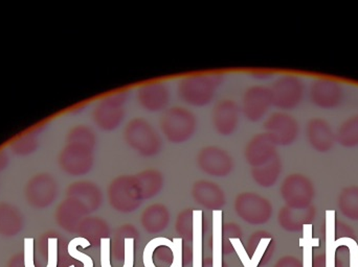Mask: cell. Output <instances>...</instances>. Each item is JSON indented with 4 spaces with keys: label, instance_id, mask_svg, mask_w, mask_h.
Segmentation results:
<instances>
[{
    "label": "cell",
    "instance_id": "9c48e42d",
    "mask_svg": "<svg viewBox=\"0 0 358 267\" xmlns=\"http://www.w3.org/2000/svg\"><path fill=\"white\" fill-rule=\"evenodd\" d=\"M127 100L128 94L120 92L101 100L94 111V123L103 131L117 130L125 119Z\"/></svg>",
    "mask_w": 358,
    "mask_h": 267
},
{
    "label": "cell",
    "instance_id": "d4e9b609",
    "mask_svg": "<svg viewBox=\"0 0 358 267\" xmlns=\"http://www.w3.org/2000/svg\"><path fill=\"white\" fill-rule=\"evenodd\" d=\"M206 220L201 210H194L193 262L192 267H202L203 262V236L206 230Z\"/></svg>",
    "mask_w": 358,
    "mask_h": 267
},
{
    "label": "cell",
    "instance_id": "4dcf8cb0",
    "mask_svg": "<svg viewBox=\"0 0 358 267\" xmlns=\"http://www.w3.org/2000/svg\"><path fill=\"white\" fill-rule=\"evenodd\" d=\"M77 192H80V194L83 197L84 201L87 204V209L94 211L98 210L102 204V192L96 185L92 184V183H82L76 189Z\"/></svg>",
    "mask_w": 358,
    "mask_h": 267
},
{
    "label": "cell",
    "instance_id": "1f68e13d",
    "mask_svg": "<svg viewBox=\"0 0 358 267\" xmlns=\"http://www.w3.org/2000/svg\"><path fill=\"white\" fill-rule=\"evenodd\" d=\"M78 247H82L83 249H86V247H92V243H90L87 239L84 238V237H78V238L73 239V241L69 243L67 252H69V256H71V258L82 262L83 267H94V260L92 259V257L78 251ZM69 267L76 266H71Z\"/></svg>",
    "mask_w": 358,
    "mask_h": 267
},
{
    "label": "cell",
    "instance_id": "2e32d148",
    "mask_svg": "<svg viewBox=\"0 0 358 267\" xmlns=\"http://www.w3.org/2000/svg\"><path fill=\"white\" fill-rule=\"evenodd\" d=\"M194 201L203 209L222 211L227 203L224 191L217 183L208 180L196 181L192 187Z\"/></svg>",
    "mask_w": 358,
    "mask_h": 267
},
{
    "label": "cell",
    "instance_id": "d6a6232c",
    "mask_svg": "<svg viewBox=\"0 0 358 267\" xmlns=\"http://www.w3.org/2000/svg\"><path fill=\"white\" fill-rule=\"evenodd\" d=\"M346 247L349 253V267H358V243L352 238L338 239L336 241V249Z\"/></svg>",
    "mask_w": 358,
    "mask_h": 267
},
{
    "label": "cell",
    "instance_id": "836d02e7",
    "mask_svg": "<svg viewBox=\"0 0 358 267\" xmlns=\"http://www.w3.org/2000/svg\"><path fill=\"white\" fill-rule=\"evenodd\" d=\"M334 233H336V239L352 238L357 241V234L355 230L351 228L346 222H338L336 220V226H334Z\"/></svg>",
    "mask_w": 358,
    "mask_h": 267
},
{
    "label": "cell",
    "instance_id": "ffe728a7",
    "mask_svg": "<svg viewBox=\"0 0 358 267\" xmlns=\"http://www.w3.org/2000/svg\"><path fill=\"white\" fill-rule=\"evenodd\" d=\"M317 209L315 206L296 209L284 206L278 213V222L283 230L290 233L301 232L305 226H310L315 222Z\"/></svg>",
    "mask_w": 358,
    "mask_h": 267
},
{
    "label": "cell",
    "instance_id": "f35d334b",
    "mask_svg": "<svg viewBox=\"0 0 358 267\" xmlns=\"http://www.w3.org/2000/svg\"><path fill=\"white\" fill-rule=\"evenodd\" d=\"M202 267H213L212 258H203V262H202Z\"/></svg>",
    "mask_w": 358,
    "mask_h": 267
},
{
    "label": "cell",
    "instance_id": "4fadbf2b",
    "mask_svg": "<svg viewBox=\"0 0 358 267\" xmlns=\"http://www.w3.org/2000/svg\"><path fill=\"white\" fill-rule=\"evenodd\" d=\"M309 100L317 108L334 110L342 104L344 89L334 79H315L309 88Z\"/></svg>",
    "mask_w": 358,
    "mask_h": 267
},
{
    "label": "cell",
    "instance_id": "8d00e7d4",
    "mask_svg": "<svg viewBox=\"0 0 358 267\" xmlns=\"http://www.w3.org/2000/svg\"><path fill=\"white\" fill-rule=\"evenodd\" d=\"M313 267H327L326 266L325 254L313 256Z\"/></svg>",
    "mask_w": 358,
    "mask_h": 267
},
{
    "label": "cell",
    "instance_id": "cb8c5ba5",
    "mask_svg": "<svg viewBox=\"0 0 358 267\" xmlns=\"http://www.w3.org/2000/svg\"><path fill=\"white\" fill-rule=\"evenodd\" d=\"M282 170H283V164H282L280 155H275L273 160L260 167L252 168V180L258 186L263 188H271L275 186L281 176Z\"/></svg>",
    "mask_w": 358,
    "mask_h": 267
},
{
    "label": "cell",
    "instance_id": "484cf974",
    "mask_svg": "<svg viewBox=\"0 0 358 267\" xmlns=\"http://www.w3.org/2000/svg\"><path fill=\"white\" fill-rule=\"evenodd\" d=\"M213 234L210 247L213 253V267H229L223 261L222 252V211L213 212Z\"/></svg>",
    "mask_w": 358,
    "mask_h": 267
},
{
    "label": "cell",
    "instance_id": "f546056e",
    "mask_svg": "<svg viewBox=\"0 0 358 267\" xmlns=\"http://www.w3.org/2000/svg\"><path fill=\"white\" fill-rule=\"evenodd\" d=\"M303 238L300 239V247H303V267H313V247H320V239L313 237V224L303 229Z\"/></svg>",
    "mask_w": 358,
    "mask_h": 267
},
{
    "label": "cell",
    "instance_id": "30bf717a",
    "mask_svg": "<svg viewBox=\"0 0 358 267\" xmlns=\"http://www.w3.org/2000/svg\"><path fill=\"white\" fill-rule=\"evenodd\" d=\"M198 168L214 178H227L233 171L234 160L229 151L216 145L202 147L196 157Z\"/></svg>",
    "mask_w": 358,
    "mask_h": 267
},
{
    "label": "cell",
    "instance_id": "52a82bcc",
    "mask_svg": "<svg viewBox=\"0 0 358 267\" xmlns=\"http://www.w3.org/2000/svg\"><path fill=\"white\" fill-rule=\"evenodd\" d=\"M280 194L287 207L305 209L313 206L315 185L305 174H292L282 182Z\"/></svg>",
    "mask_w": 358,
    "mask_h": 267
},
{
    "label": "cell",
    "instance_id": "7a4b0ae2",
    "mask_svg": "<svg viewBox=\"0 0 358 267\" xmlns=\"http://www.w3.org/2000/svg\"><path fill=\"white\" fill-rule=\"evenodd\" d=\"M123 137L126 144L142 157H155L163 149L161 135L142 117L132 119L126 125Z\"/></svg>",
    "mask_w": 358,
    "mask_h": 267
},
{
    "label": "cell",
    "instance_id": "3957f363",
    "mask_svg": "<svg viewBox=\"0 0 358 267\" xmlns=\"http://www.w3.org/2000/svg\"><path fill=\"white\" fill-rule=\"evenodd\" d=\"M159 128L168 142L181 144L189 141L197 131V117L185 107H171L162 115Z\"/></svg>",
    "mask_w": 358,
    "mask_h": 267
},
{
    "label": "cell",
    "instance_id": "7402d4cb",
    "mask_svg": "<svg viewBox=\"0 0 358 267\" xmlns=\"http://www.w3.org/2000/svg\"><path fill=\"white\" fill-rule=\"evenodd\" d=\"M241 228L236 222H225L222 224V252L223 255H231L236 253L241 264L250 258L245 247L242 243Z\"/></svg>",
    "mask_w": 358,
    "mask_h": 267
},
{
    "label": "cell",
    "instance_id": "ac0fdd59",
    "mask_svg": "<svg viewBox=\"0 0 358 267\" xmlns=\"http://www.w3.org/2000/svg\"><path fill=\"white\" fill-rule=\"evenodd\" d=\"M306 139L317 153H329L336 143V132L326 119H311L306 125Z\"/></svg>",
    "mask_w": 358,
    "mask_h": 267
},
{
    "label": "cell",
    "instance_id": "9a60e30c",
    "mask_svg": "<svg viewBox=\"0 0 358 267\" xmlns=\"http://www.w3.org/2000/svg\"><path fill=\"white\" fill-rule=\"evenodd\" d=\"M241 108L233 100H222L215 105L212 112V123L220 136H231L237 131Z\"/></svg>",
    "mask_w": 358,
    "mask_h": 267
},
{
    "label": "cell",
    "instance_id": "8fae6325",
    "mask_svg": "<svg viewBox=\"0 0 358 267\" xmlns=\"http://www.w3.org/2000/svg\"><path fill=\"white\" fill-rule=\"evenodd\" d=\"M264 131L277 146H289L298 139L300 125L289 113L279 111L267 117Z\"/></svg>",
    "mask_w": 358,
    "mask_h": 267
},
{
    "label": "cell",
    "instance_id": "74e56055",
    "mask_svg": "<svg viewBox=\"0 0 358 267\" xmlns=\"http://www.w3.org/2000/svg\"><path fill=\"white\" fill-rule=\"evenodd\" d=\"M252 77H258V79H267V77H271V75H273V73H271V71L267 70H257L254 71V73H252Z\"/></svg>",
    "mask_w": 358,
    "mask_h": 267
},
{
    "label": "cell",
    "instance_id": "4316f807",
    "mask_svg": "<svg viewBox=\"0 0 358 267\" xmlns=\"http://www.w3.org/2000/svg\"><path fill=\"white\" fill-rule=\"evenodd\" d=\"M338 210L350 220L358 222V186L346 187L341 191L338 199Z\"/></svg>",
    "mask_w": 358,
    "mask_h": 267
},
{
    "label": "cell",
    "instance_id": "603a6c76",
    "mask_svg": "<svg viewBox=\"0 0 358 267\" xmlns=\"http://www.w3.org/2000/svg\"><path fill=\"white\" fill-rule=\"evenodd\" d=\"M143 199H151L159 195L165 186V178L159 170L155 168L142 170L134 174Z\"/></svg>",
    "mask_w": 358,
    "mask_h": 267
},
{
    "label": "cell",
    "instance_id": "7c38bea8",
    "mask_svg": "<svg viewBox=\"0 0 358 267\" xmlns=\"http://www.w3.org/2000/svg\"><path fill=\"white\" fill-rule=\"evenodd\" d=\"M271 107L273 100L269 87L256 85L245 90L240 108L248 121L258 123L264 119Z\"/></svg>",
    "mask_w": 358,
    "mask_h": 267
},
{
    "label": "cell",
    "instance_id": "44dd1931",
    "mask_svg": "<svg viewBox=\"0 0 358 267\" xmlns=\"http://www.w3.org/2000/svg\"><path fill=\"white\" fill-rule=\"evenodd\" d=\"M171 222V213L163 204H152L143 211L141 224L149 234L163 232Z\"/></svg>",
    "mask_w": 358,
    "mask_h": 267
},
{
    "label": "cell",
    "instance_id": "8992f818",
    "mask_svg": "<svg viewBox=\"0 0 358 267\" xmlns=\"http://www.w3.org/2000/svg\"><path fill=\"white\" fill-rule=\"evenodd\" d=\"M234 209L238 218L250 226H262L273 216V205L266 197L255 192H241L236 197Z\"/></svg>",
    "mask_w": 358,
    "mask_h": 267
},
{
    "label": "cell",
    "instance_id": "5bb4252c",
    "mask_svg": "<svg viewBox=\"0 0 358 267\" xmlns=\"http://www.w3.org/2000/svg\"><path fill=\"white\" fill-rule=\"evenodd\" d=\"M245 249L250 259L244 262V267L266 266L275 253V238L273 234L267 231H256L248 238Z\"/></svg>",
    "mask_w": 358,
    "mask_h": 267
},
{
    "label": "cell",
    "instance_id": "6da1fadb",
    "mask_svg": "<svg viewBox=\"0 0 358 267\" xmlns=\"http://www.w3.org/2000/svg\"><path fill=\"white\" fill-rule=\"evenodd\" d=\"M222 83L220 73L189 75L178 83V98L189 106L201 108L213 102Z\"/></svg>",
    "mask_w": 358,
    "mask_h": 267
},
{
    "label": "cell",
    "instance_id": "5b68a950",
    "mask_svg": "<svg viewBox=\"0 0 358 267\" xmlns=\"http://www.w3.org/2000/svg\"><path fill=\"white\" fill-rule=\"evenodd\" d=\"M143 262L145 267H183L181 239H152L145 247Z\"/></svg>",
    "mask_w": 358,
    "mask_h": 267
},
{
    "label": "cell",
    "instance_id": "ba28073f",
    "mask_svg": "<svg viewBox=\"0 0 358 267\" xmlns=\"http://www.w3.org/2000/svg\"><path fill=\"white\" fill-rule=\"evenodd\" d=\"M271 89L273 106L282 112L294 110L304 98L305 86L296 75H286L273 82Z\"/></svg>",
    "mask_w": 358,
    "mask_h": 267
},
{
    "label": "cell",
    "instance_id": "e0dca14e",
    "mask_svg": "<svg viewBox=\"0 0 358 267\" xmlns=\"http://www.w3.org/2000/svg\"><path fill=\"white\" fill-rule=\"evenodd\" d=\"M171 100L169 88L162 82L145 84L136 92V100L148 112H161L166 110Z\"/></svg>",
    "mask_w": 358,
    "mask_h": 267
},
{
    "label": "cell",
    "instance_id": "d590c367",
    "mask_svg": "<svg viewBox=\"0 0 358 267\" xmlns=\"http://www.w3.org/2000/svg\"><path fill=\"white\" fill-rule=\"evenodd\" d=\"M273 267H303L302 261L294 256H284Z\"/></svg>",
    "mask_w": 358,
    "mask_h": 267
},
{
    "label": "cell",
    "instance_id": "d6986e66",
    "mask_svg": "<svg viewBox=\"0 0 358 267\" xmlns=\"http://www.w3.org/2000/svg\"><path fill=\"white\" fill-rule=\"evenodd\" d=\"M278 155L277 145L265 133L255 135L244 149V158L252 168L260 167Z\"/></svg>",
    "mask_w": 358,
    "mask_h": 267
},
{
    "label": "cell",
    "instance_id": "83f0119b",
    "mask_svg": "<svg viewBox=\"0 0 358 267\" xmlns=\"http://www.w3.org/2000/svg\"><path fill=\"white\" fill-rule=\"evenodd\" d=\"M336 143L346 148L358 146V115L345 121L336 133Z\"/></svg>",
    "mask_w": 358,
    "mask_h": 267
},
{
    "label": "cell",
    "instance_id": "277c9868",
    "mask_svg": "<svg viewBox=\"0 0 358 267\" xmlns=\"http://www.w3.org/2000/svg\"><path fill=\"white\" fill-rule=\"evenodd\" d=\"M107 197L110 207L121 213L136 211L144 201L134 174H123L113 178L107 189Z\"/></svg>",
    "mask_w": 358,
    "mask_h": 267
},
{
    "label": "cell",
    "instance_id": "e575fe53",
    "mask_svg": "<svg viewBox=\"0 0 358 267\" xmlns=\"http://www.w3.org/2000/svg\"><path fill=\"white\" fill-rule=\"evenodd\" d=\"M48 266L45 267L58 266V239L48 238Z\"/></svg>",
    "mask_w": 358,
    "mask_h": 267
},
{
    "label": "cell",
    "instance_id": "f1b7e54d",
    "mask_svg": "<svg viewBox=\"0 0 358 267\" xmlns=\"http://www.w3.org/2000/svg\"><path fill=\"white\" fill-rule=\"evenodd\" d=\"M83 234L86 237H90V243H96L101 245V241L104 238H110V228L105 220L101 218H90L86 220L83 227ZM85 237V238H86Z\"/></svg>",
    "mask_w": 358,
    "mask_h": 267
}]
</instances>
